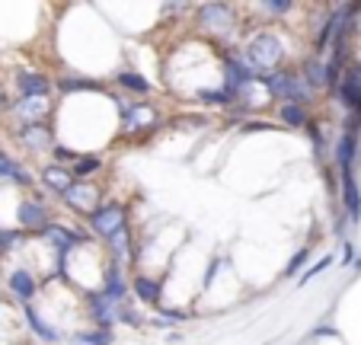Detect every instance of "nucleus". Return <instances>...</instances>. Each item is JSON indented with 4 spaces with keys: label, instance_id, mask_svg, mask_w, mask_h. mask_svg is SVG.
<instances>
[{
    "label": "nucleus",
    "instance_id": "obj_1",
    "mask_svg": "<svg viewBox=\"0 0 361 345\" xmlns=\"http://www.w3.org/2000/svg\"><path fill=\"white\" fill-rule=\"evenodd\" d=\"M266 83L275 99H288V106H298V102H307L314 96V87L300 74H272Z\"/></svg>",
    "mask_w": 361,
    "mask_h": 345
},
{
    "label": "nucleus",
    "instance_id": "obj_2",
    "mask_svg": "<svg viewBox=\"0 0 361 345\" xmlns=\"http://www.w3.org/2000/svg\"><path fill=\"white\" fill-rule=\"evenodd\" d=\"M250 64L256 71H269V68H275V64L281 61V54H285V48H281V42L275 39L272 32H262V35H256V39L250 42Z\"/></svg>",
    "mask_w": 361,
    "mask_h": 345
},
{
    "label": "nucleus",
    "instance_id": "obj_3",
    "mask_svg": "<svg viewBox=\"0 0 361 345\" xmlns=\"http://www.w3.org/2000/svg\"><path fill=\"white\" fill-rule=\"evenodd\" d=\"M90 221H93V230L96 234H102V237L109 240L116 230L125 227V208L122 205H106V208H96L93 214H90Z\"/></svg>",
    "mask_w": 361,
    "mask_h": 345
},
{
    "label": "nucleus",
    "instance_id": "obj_4",
    "mask_svg": "<svg viewBox=\"0 0 361 345\" xmlns=\"http://www.w3.org/2000/svg\"><path fill=\"white\" fill-rule=\"evenodd\" d=\"M233 23H237L233 20V10L224 7V4H204L202 7V26L208 29V32L224 35L233 29Z\"/></svg>",
    "mask_w": 361,
    "mask_h": 345
},
{
    "label": "nucleus",
    "instance_id": "obj_5",
    "mask_svg": "<svg viewBox=\"0 0 361 345\" xmlns=\"http://www.w3.org/2000/svg\"><path fill=\"white\" fill-rule=\"evenodd\" d=\"M68 205L74 211H83V214H93L96 211V202H99V189L90 183H71V189L64 192Z\"/></svg>",
    "mask_w": 361,
    "mask_h": 345
},
{
    "label": "nucleus",
    "instance_id": "obj_6",
    "mask_svg": "<svg viewBox=\"0 0 361 345\" xmlns=\"http://www.w3.org/2000/svg\"><path fill=\"white\" fill-rule=\"evenodd\" d=\"M13 112L23 119V125H39L48 112V99L45 96H23L13 106Z\"/></svg>",
    "mask_w": 361,
    "mask_h": 345
},
{
    "label": "nucleus",
    "instance_id": "obj_7",
    "mask_svg": "<svg viewBox=\"0 0 361 345\" xmlns=\"http://www.w3.org/2000/svg\"><path fill=\"white\" fill-rule=\"evenodd\" d=\"M339 93H342V102L352 109H361V68H352L339 83Z\"/></svg>",
    "mask_w": 361,
    "mask_h": 345
},
{
    "label": "nucleus",
    "instance_id": "obj_8",
    "mask_svg": "<svg viewBox=\"0 0 361 345\" xmlns=\"http://www.w3.org/2000/svg\"><path fill=\"white\" fill-rule=\"evenodd\" d=\"M20 141H23V147H29V150H48V144H51V135H48V128L45 125H23L20 128Z\"/></svg>",
    "mask_w": 361,
    "mask_h": 345
},
{
    "label": "nucleus",
    "instance_id": "obj_9",
    "mask_svg": "<svg viewBox=\"0 0 361 345\" xmlns=\"http://www.w3.org/2000/svg\"><path fill=\"white\" fill-rule=\"evenodd\" d=\"M20 224L29 230H45L48 227V214L39 202H23L20 205Z\"/></svg>",
    "mask_w": 361,
    "mask_h": 345
},
{
    "label": "nucleus",
    "instance_id": "obj_10",
    "mask_svg": "<svg viewBox=\"0 0 361 345\" xmlns=\"http://www.w3.org/2000/svg\"><path fill=\"white\" fill-rule=\"evenodd\" d=\"M16 87H20L23 96H45L48 93V80L42 74H29V71H23V74H16Z\"/></svg>",
    "mask_w": 361,
    "mask_h": 345
},
{
    "label": "nucleus",
    "instance_id": "obj_11",
    "mask_svg": "<svg viewBox=\"0 0 361 345\" xmlns=\"http://www.w3.org/2000/svg\"><path fill=\"white\" fill-rule=\"evenodd\" d=\"M342 192H345L348 217H352V221H358V217H361V195H358V186H355L352 173H342Z\"/></svg>",
    "mask_w": 361,
    "mask_h": 345
},
{
    "label": "nucleus",
    "instance_id": "obj_12",
    "mask_svg": "<svg viewBox=\"0 0 361 345\" xmlns=\"http://www.w3.org/2000/svg\"><path fill=\"white\" fill-rule=\"evenodd\" d=\"M0 183H16V186H26L29 176H26V169L16 167L10 157L0 154Z\"/></svg>",
    "mask_w": 361,
    "mask_h": 345
},
{
    "label": "nucleus",
    "instance_id": "obj_13",
    "mask_svg": "<svg viewBox=\"0 0 361 345\" xmlns=\"http://www.w3.org/2000/svg\"><path fill=\"white\" fill-rule=\"evenodd\" d=\"M355 147H358V141H355V131H345V135H342V141H339V150H336V157H339V167H342V173H352Z\"/></svg>",
    "mask_w": 361,
    "mask_h": 345
},
{
    "label": "nucleus",
    "instance_id": "obj_14",
    "mask_svg": "<svg viewBox=\"0 0 361 345\" xmlns=\"http://www.w3.org/2000/svg\"><path fill=\"white\" fill-rule=\"evenodd\" d=\"M93 317L99 320V329H109L112 320H116V304H112V298H93Z\"/></svg>",
    "mask_w": 361,
    "mask_h": 345
},
{
    "label": "nucleus",
    "instance_id": "obj_15",
    "mask_svg": "<svg viewBox=\"0 0 361 345\" xmlns=\"http://www.w3.org/2000/svg\"><path fill=\"white\" fill-rule=\"evenodd\" d=\"M227 87L231 90H240V87H246V83L252 80V71L246 68V64H240V61H227Z\"/></svg>",
    "mask_w": 361,
    "mask_h": 345
},
{
    "label": "nucleus",
    "instance_id": "obj_16",
    "mask_svg": "<svg viewBox=\"0 0 361 345\" xmlns=\"http://www.w3.org/2000/svg\"><path fill=\"white\" fill-rule=\"evenodd\" d=\"M10 288H13V294L16 298H23V301H29L35 294V282H32V275H29V272H13V275H10Z\"/></svg>",
    "mask_w": 361,
    "mask_h": 345
},
{
    "label": "nucleus",
    "instance_id": "obj_17",
    "mask_svg": "<svg viewBox=\"0 0 361 345\" xmlns=\"http://www.w3.org/2000/svg\"><path fill=\"white\" fill-rule=\"evenodd\" d=\"M42 234H45V237L51 240V243H58V253H61V256H64V250H68V246H74L77 240H80L77 234H71V230L58 227V224H55V227H45Z\"/></svg>",
    "mask_w": 361,
    "mask_h": 345
},
{
    "label": "nucleus",
    "instance_id": "obj_18",
    "mask_svg": "<svg viewBox=\"0 0 361 345\" xmlns=\"http://www.w3.org/2000/svg\"><path fill=\"white\" fill-rule=\"evenodd\" d=\"M135 291L141 301H147V304H157L160 301V284L154 282V278H135Z\"/></svg>",
    "mask_w": 361,
    "mask_h": 345
},
{
    "label": "nucleus",
    "instance_id": "obj_19",
    "mask_svg": "<svg viewBox=\"0 0 361 345\" xmlns=\"http://www.w3.org/2000/svg\"><path fill=\"white\" fill-rule=\"evenodd\" d=\"M45 183L51 186L55 192H61V195H64V192L71 189V176H68V169H61V167H48V169H45Z\"/></svg>",
    "mask_w": 361,
    "mask_h": 345
},
{
    "label": "nucleus",
    "instance_id": "obj_20",
    "mask_svg": "<svg viewBox=\"0 0 361 345\" xmlns=\"http://www.w3.org/2000/svg\"><path fill=\"white\" fill-rule=\"evenodd\" d=\"M125 125H128V128H147V125H154V112H150L147 106H135L125 115Z\"/></svg>",
    "mask_w": 361,
    "mask_h": 345
},
{
    "label": "nucleus",
    "instance_id": "obj_21",
    "mask_svg": "<svg viewBox=\"0 0 361 345\" xmlns=\"http://www.w3.org/2000/svg\"><path fill=\"white\" fill-rule=\"evenodd\" d=\"M26 317H29V323H32V329H35V336H39V339H45V342H55V339H58V332L48 329V326L39 320V313H35L29 304H26Z\"/></svg>",
    "mask_w": 361,
    "mask_h": 345
},
{
    "label": "nucleus",
    "instance_id": "obj_22",
    "mask_svg": "<svg viewBox=\"0 0 361 345\" xmlns=\"http://www.w3.org/2000/svg\"><path fill=\"white\" fill-rule=\"evenodd\" d=\"M118 80H122V87L137 90V93H147V90H150V83L144 80L141 74H135V71H125V74H118Z\"/></svg>",
    "mask_w": 361,
    "mask_h": 345
},
{
    "label": "nucleus",
    "instance_id": "obj_23",
    "mask_svg": "<svg viewBox=\"0 0 361 345\" xmlns=\"http://www.w3.org/2000/svg\"><path fill=\"white\" fill-rule=\"evenodd\" d=\"M281 122H285V125H304L307 115H304V109H300V106H285V109H281Z\"/></svg>",
    "mask_w": 361,
    "mask_h": 345
},
{
    "label": "nucleus",
    "instance_id": "obj_24",
    "mask_svg": "<svg viewBox=\"0 0 361 345\" xmlns=\"http://www.w3.org/2000/svg\"><path fill=\"white\" fill-rule=\"evenodd\" d=\"M80 342H87V345H109V342H112V332H109V329H99V332H83V336H80Z\"/></svg>",
    "mask_w": 361,
    "mask_h": 345
},
{
    "label": "nucleus",
    "instance_id": "obj_25",
    "mask_svg": "<svg viewBox=\"0 0 361 345\" xmlns=\"http://www.w3.org/2000/svg\"><path fill=\"white\" fill-rule=\"evenodd\" d=\"M96 169H99V160H96V157H83V160H77L74 173L83 179V176H90V173H96Z\"/></svg>",
    "mask_w": 361,
    "mask_h": 345
},
{
    "label": "nucleus",
    "instance_id": "obj_26",
    "mask_svg": "<svg viewBox=\"0 0 361 345\" xmlns=\"http://www.w3.org/2000/svg\"><path fill=\"white\" fill-rule=\"evenodd\" d=\"M109 243L116 246V253H118V256H125V250H128V227L116 230V234H112V237H109Z\"/></svg>",
    "mask_w": 361,
    "mask_h": 345
},
{
    "label": "nucleus",
    "instance_id": "obj_27",
    "mask_svg": "<svg viewBox=\"0 0 361 345\" xmlns=\"http://www.w3.org/2000/svg\"><path fill=\"white\" fill-rule=\"evenodd\" d=\"M198 99H202V102H212V106H221V102L231 99V90H227V93H218V90H212V93H208V90H202V93H198Z\"/></svg>",
    "mask_w": 361,
    "mask_h": 345
},
{
    "label": "nucleus",
    "instance_id": "obj_28",
    "mask_svg": "<svg viewBox=\"0 0 361 345\" xmlns=\"http://www.w3.org/2000/svg\"><path fill=\"white\" fill-rule=\"evenodd\" d=\"M266 10H272V13H288L291 10V0H269V4H262Z\"/></svg>",
    "mask_w": 361,
    "mask_h": 345
},
{
    "label": "nucleus",
    "instance_id": "obj_29",
    "mask_svg": "<svg viewBox=\"0 0 361 345\" xmlns=\"http://www.w3.org/2000/svg\"><path fill=\"white\" fill-rule=\"evenodd\" d=\"M61 87L64 90H96V83H90V80H61Z\"/></svg>",
    "mask_w": 361,
    "mask_h": 345
},
{
    "label": "nucleus",
    "instance_id": "obj_30",
    "mask_svg": "<svg viewBox=\"0 0 361 345\" xmlns=\"http://www.w3.org/2000/svg\"><path fill=\"white\" fill-rule=\"evenodd\" d=\"M329 262H333V259H320V262H317V265H314V269H307V275H304V278H300V282H310V278H314V275H320V272H323V269H326V265H329Z\"/></svg>",
    "mask_w": 361,
    "mask_h": 345
},
{
    "label": "nucleus",
    "instance_id": "obj_31",
    "mask_svg": "<svg viewBox=\"0 0 361 345\" xmlns=\"http://www.w3.org/2000/svg\"><path fill=\"white\" fill-rule=\"evenodd\" d=\"M307 256H310V253H307V250H300V253H298V256H294V259H291V265H288V272L300 269V262H304V259H307Z\"/></svg>",
    "mask_w": 361,
    "mask_h": 345
},
{
    "label": "nucleus",
    "instance_id": "obj_32",
    "mask_svg": "<svg viewBox=\"0 0 361 345\" xmlns=\"http://www.w3.org/2000/svg\"><path fill=\"white\" fill-rule=\"evenodd\" d=\"M55 154L61 157V160H71V150L68 147H55Z\"/></svg>",
    "mask_w": 361,
    "mask_h": 345
},
{
    "label": "nucleus",
    "instance_id": "obj_33",
    "mask_svg": "<svg viewBox=\"0 0 361 345\" xmlns=\"http://www.w3.org/2000/svg\"><path fill=\"white\" fill-rule=\"evenodd\" d=\"M7 109V96H4V90H0V112Z\"/></svg>",
    "mask_w": 361,
    "mask_h": 345
}]
</instances>
